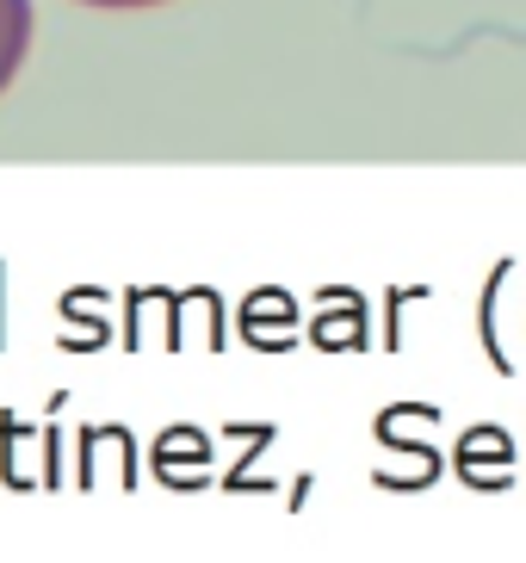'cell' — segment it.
Instances as JSON below:
<instances>
[{
    "instance_id": "2",
    "label": "cell",
    "mask_w": 526,
    "mask_h": 563,
    "mask_svg": "<svg viewBox=\"0 0 526 563\" xmlns=\"http://www.w3.org/2000/svg\"><path fill=\"white\" fill-rule=\"evenodd\" d=\"M81 7H106V13H143V7H167V0H81Z\"/></svg>"
},
{
    "instance_id": "1",
    "label": "cell",
    "mask_w": 526,
    "mask_h": 563,
    "mask_svg": "<svg viewBox=\"0 0 526 563\" xmlns=\"http://www.w3.org/2000/svg\"><path fill=\"white\" fill-rule=\"evenodd\" d=\"M32 0H0V93L19 81V68L32 56Z\"/></svg>"
}]
</instances>
